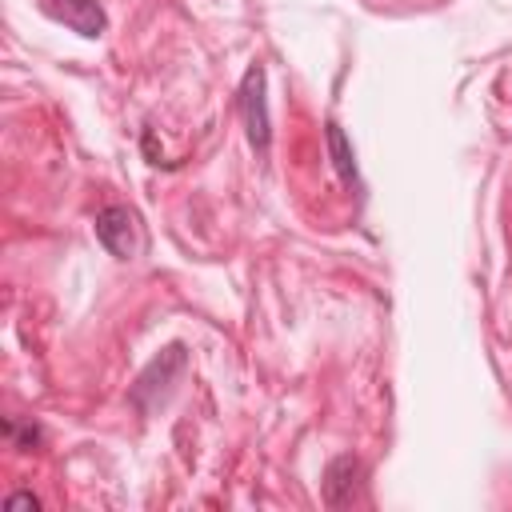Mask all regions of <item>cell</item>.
<instances>
[{
  "mask_svg": "<svg viewBox=\"0 0 512 512\" xmlns=\"http://www.w3.org/2000/svg\"><path fill=\"white\" fill-rule=\"evenodd\" d=\"M96 240L116 256V260H132L140 252V224H136V212L124 208V204H108L96 212Z\"/></svg>",
  "mask_w": 512,
  "mask_h": 512,
  "instance_id": "3957f363",
  "label": "cell"
},
{
  "mask_svg": "<svg viewBox=\"0 0 512 512\" xmlns=\"http://www.w3.org/2000/svg\"><path fill=\"white\" fill-rule=\"evenodd\" d=\"M320 488H324V504L328 508H352L360 500V492H364V460L352 456V452L332 456L328 468H324Z\"/></svg>",
  "mask_w": 512,
  "mask_h": 512,
  "instance_id": "277c9868",
  "label": "cell"
},
{
  "mask_svg": "<svg viewBox=\"0 0 512 512\" xmlns=\"http://www.w3.org/2000/svg\"><path fill=\"white\" fill-rule=\"evenodd\" d=\"M44 12L56 24L72 28L76 36H84V40H96L108 28V16H104L100 0H44Z\"/></svg>",
  "mask_w": 512,
  "mask_h": 512,
  "instance_id": "5b68a950",
  "label": "cell"
},
{
  "mask_svg": "<svg viewBox=\"0 0 512 512\" xmlns=\"http://www.w3.org/2000/svg\"><path fill=\"white\" fill-rule=\"evenodd\" d=\"M8 504H12V508H40V496H32V492H12Z\"/></svg>",
  "mask_w": 512,
  "mask_h": 512,
  "instance_id": "ba28073f",
  "label": "cell"
},
{
  "mask_svg": "<svg viewBox=\"0 0 512 512\" xmlns=\"http://www.w3.org/2000/svg\"><path fill=\"white\" fill-rule=\"evenodd\" d=\"M240 116L248 128L252 148L264 156L272 144V116H268V96H264V64H252L240 80Z\"/></svg>",
  "mask_w": 512,
  "mask_h": 512,
  "instance_id": "7a4b0ae2",
  "label": "cell"
},
{
  "mask_svg": "<svg viewBox=\"0 0 512 512\" xmlns=\"http://www.w3.org/2000/svg\"><path fill=\"white\" fill-rule=\"evenodd\" d=\"M184 368H188V352H184V344H168V348H160L152 360H148V368L136 376V384L128 388V400L148 416V412H156L168 396H172V388H176V380L184 376Z\"/></svg>",
  "mask_w": 512,
  "mask_h": 512,
  "instance_id": "6da1fadb",
  "label": "cell"
},
{
  "mask_svg": "<svg viewBox=\"0 0 512 512\" xmlns=\"http://www.w3.org/2000/svg\"><path fill=\"white\" fill-rule=\"evenodd\" d=\"M4 436H8V444L12 448H40L44 444V428L36 424V420H4Z\"/></svg>",
  "mask_w": 512,
  "mask_h": 512,
  "instance_id": "52a82bcc",
  "label": "cell"
},
{
  "mask_svg": "<svg viewBox=\"0 0 512 512\" xmlns=\"http://www.w3.org/2000/svg\"><path fill=\"white\" fill-rule=\"evenodd\" d=\"M324 140H328V156H332V168H336V176L352 188V192H360V172H356V152H352V144H348V136H344V128L336 124V120H328L324 124Z\"/></svg>",
  "mask_w": 512,
  "mask_h": 512,
  "instance_id": "8992f818",
  "label": "cell"
}]
</instances>
